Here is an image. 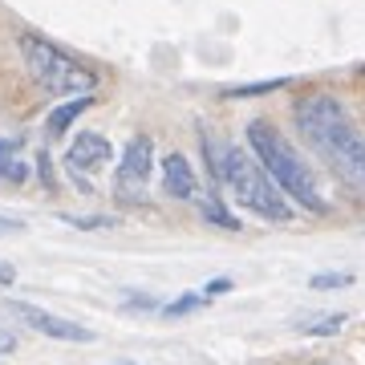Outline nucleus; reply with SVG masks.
Returning a JSON list of instances; mask_svg holds the SVG:
<instances>
[{
	"label": "nucleus",
	"instance_id": "obj_1",
	"mask_svg": "<svg viewBox=\"0 0 365 365\" xmlns=\"http://www.w3.org/2000/svg\"><path fill=\"white\" fill-rule=\"evenodd\" d=\"M297 130L313 146V155L329 163L349 191L365 199V134L353 126L345 106L333 93H309L297 102Z\"/></svg>",
	"mask_w": 365,
	"mask_h": 365
},
{
	"label": "nucleus",
	"instance_id": "obj_2",
	"mask_svg": "<svg viewBox=\"0 0 365 365\" xmlns=\"http://www.w3.org/2000/svg\"><path fill=\"white\" fill-rule=\"evenodd\" d=\"M203 158H207L211 179L220 182L223 191H232V199L240 207H248L252 215L272 223H288L292 220V203L280 195V187L268 179V170L240 146L215 138L211 130H203Z\"/></svg>",
	"mask_w": 365,
	"mask_h": 365
},
{
	"label": "nucleus",
	"instance_id": "obj_3",
	"mask_svg": "<svg viewBox=\"0 0 365 365\" xmlns=\"http://www.w3.org/2000/svg\"><path fill=\"white\" fill-rule=\"evenodd\" d=\"M248 146H252V158L268 170V179L280 187V195L292 199L297 207L313 211V215H325V195L317 187V175L313 167L297 155V146L288 143L284 134L268 126V122H252L248 126Z\"/></svg>",
	"mask_w": 365,
	"mask_h": 365
},
{
	"label": "nucleus",
	"instance_id": "obj_4",
	"mask_svg": "<svg viewBox=\"0 0 365 365\" xmlns=\"http://www.w3.org/2000/svg\"><path fill=\"white\" fill-rule=\"evenodd\" d=\"M21 61H25V69L33 73V81L37 86H45L49 93H57V98H86V93H93V86H98V78H93L86 66H78L69 53H61L53 41L37 37V33H21Z\"/></svg>",
	"mask_w": 365,
	"mask_h": 365
},
{
	"label": "nucleus",
	"instance_id": "obj_5",
	"mask_svg": "<svg viewBox=\"0 0 365 365\" xmlns=\"http://www.w3.org/2000/svg\"><path fill=\"white\" fill-rule=\"evenodd\" d=\"M155 175V143L146 134H134L126 150H122V163H118V175H114V195L118 199H143L146 195V182Z\"/></svg>",
	"mask_w": 365,
	"mask_h": 365
},
{
	"label": "nucleus",
	"instance_id": "obj_6",
	"mask_svg": "<svg viewBox=\"0 0 365 365\" xmlns=\"http://www.w3.org/2000/svg\"><path fill=\"white\" fill-rule=\"evenodd\" d=\"M9 313L21 317L33 333L41 337H53V341H73V345H90L93 341V329L78 325V321H66V317L49 313V309H41V304H25V300H13L9 304Z\"/></svg>",
	"mask_w": 365,
	"mask_h": 365
},
{
	"label": "nucleus",
	"instance_id": "obj_7",
	"mask_svg": "<svg viewBox=\"0 0 365 365\" xmlns=\"http://www.w3.org/2000/svg\"><path fill=\"white\" fill-rule=\"evenodd\" d=\"M110 158H114V146H110V138L98 134V130H78L73 143L66 146V167L73 170V175H81V179L102 175Z\"/></svg>",
	"mask_w": 365,
	"mask_h": 365
},
{
	"label": "nucleus",
	"instance_id": "obj_8",
	"mask_svg": "<svg viewBox=\"0 0 365 365\" xmlns=\"http://www.w3.org/2000/svg\"><path fill=\"white\" fill-rule=\"evenodd\" d=\"M163 191L170 199H195L199 182H195V167L182 155H167L163 158Z\"/></svg>",
	"mask_w": 365,
	"mask_h": 365
},
{
	"label": "nucleus",
	"instance_id": "obj_9",
	"mask_svg": "<svg viewBox=\"0 0 365 365\" xmlns=\"http://www.w3.org/2000/svg\"><path fill=\"white\" fill-rule=\"evenodd\" d=\"M90 102H93L90 93H86V98H69V102H61V106L49 114V122H45V134H49V138H61V134H66L69 126L78 122L81 110H90Z\"/></svg>",
	"mask_w": 365,
	"mask_h": 365
},
{
	"label": "nucleus",
	"instance_id": "obj_10",
	"mask_svg": "<svg viewBox=\"0 0 365 365\" xmlns=\"http://www.w3.org/2000/svg\"><path fill=\"white\" fill-rule=\"evenodd\" d=\"M16 138H0V179L9 182H25L29 179V163H21L16 158Z\"/></svg>",
	"mask_w": 365,
	"mask_h": 365
},
{
	"label": "nucleus",
	"instance_id": "obj_11",
	"mask_svg": "<svg viewBox=\"0 0 365 365\" xmlns=\"http://www.w3.org/2000/svg\"><path fill=\"white\" fill-rule=\"evenodd\" d=\"M195 203L203 207V215H207L215 227H227V232H240V220H235L232 211L223 207V203H215V199H207V195H195Z\"/></svg>",
	"mask_w": 365,
	"mask_h": 365
},
{
	"label": "nucleus",
	"instance_id": "obj_12",
	"mask_svg": "<svg viewBox=\"0 0 365 365\" xmlns=\"http://www.w3.org/2000/svg\"><path fill=\"white\" fill-rule=\"evenodd\" d=\"M341 325H345V313H329V317H317V321H304L300 333L304 337H333V333H341Z\"/></svg>",
	"mask_w": 365,
	"mask_h": 365
},
{
	"label": "nucleus",
	"instance_id": "obj_13",
	"mask_svg": "<svg viewBox=\"0 0 365 365\" xmlns=\"http://www.w3.org/2000/svg\"><path fill=\"white\" fill-rule=\"evenodd\" d=\"M207 300H203V292H182L179 300H170V304H163V317H187L195 313V309H203Z\"/></svg>",
	"mask_w": 365,
	"mask_h": 365
},
{
	"label": "nucleus",
	"instance_id": "obj_14",
	"mask_svg": "<svg viewBox=\"0 0 365 365\" xmlns=\"http://www.w3.org/2000/svg\"><path fill=\"white\" fill-rule=\"evenodd\" d=\"M349 284H353V272H317L309 280V288H317V292H333V288H349Z\"/></svg>",
	"mask_w": 365,
	"mask_h": 365
},
{
	"label": "nucleus",
	"instance_id": "obj_15",
	"mask_svg": "<svg viewBox=\"0 0 365 365\" xmlns=\"http://www.w3.org/2000/svg\"><path fill=\"white\" fill-rule=\"evenodd\" d=\"M66 223H73V227H81V232H98V227H114V215H61Z\"/></svg>",
	"mask_w": 365,
	"mask_h": 365
},
{
	"label": "nucleus",
	"instance_id": "obj_16",
	"mask_svg": "<svg viewBox=\"0 0 365 365\" xmlns=\"http://www.w3.org/2000/svg\"><path fill=\"white\" fill-rule=\"evenodd\" d=\"M223 292H232V276H215V280H207L203 300H215V297H223Z\"/></svg>",
	"mask_w": 365,
	"mask_h": 365
},
{
	"label": "nucleus",
	"instance_id": "obj_17",
	"mask_svg": "<svg viewBox=\"0 0 365 365\" xmlns=\"http://www.w3.org/2000/svg\"><path fill=\"white\" fill-rule=\"evenodd\" d=\"M284 81H260V86H240V90H232V98H252V93H268V90H280Z\"/></svg>",
	"mask_w": 365,
	"mask_h": 365
},
{
	"label": "nucleus",
	"instance_id": "obj_18",
	"mask_svg": "<svg viewBox=\"0 0 365 365\" xmlns=\"http://www.w3.org/2000/svg\"><path fill=\"white\" fill-rule=\"evenodd\" d=\"M126 309H158V300H150V297H126Z\"/></svg>",
	"mask_w": 365,
	"mask_h": 365
},
{
	"label": "nucleus",
	"instance_id": "obj_19",
	"mask_svg": "<svg viewBox=\"0 0 365 365\" xmlns=\"http://www.w3.org/2000/svg\"><path fill=\"white\" fill-rule=\"evenodd\" d=\"M13 349H16V337L9 329H0V353H13Z\"/></svg>",
	"mask_w": 365,
	"mask_h": 365
},
{
	"label": "nucleus",
	"instance_id": "obj_20",
	"mask_svg": "<svg viewBox=\"0 0 365 365\" xmlns=\"http://www.w3.org/2000/svg\"><path fill=\"white\" fill-rule=\"evenodd\" d=\"M13 280H16V272L9 268V264H0V284H13Z\"/></svg>",
	"mask_w": 365,
	"mask_h": 365
},
{
	"label": "nucleus",
	"instance_id": "obj_21",
	"mask_svg": "<svg viewBox=\"0 0 365 365\" xmlns=\"http://www.w3.org/2000/svg\"><path fill=\"white\" fill-rule=\"evenodd\" d=\"M114 365H134V361H114Z\"/></svg>",
	"mask_w": 365,
	"mask_h": 365
},
{
	"label": "nucleus",
	"instance_id": "obj_22",
	"mask_svg": "<svg viewBox=\"0 0 365 365\" xmlns=\"http://www.w3.org/2000/svg\"><path fill=\"white\" fill-rule=\"evenodd\" d=\"M313 365H329V361H313Z\"/></svg>",
	"mask_w": 365,
	"mask_h": 365
}]
</instances>
